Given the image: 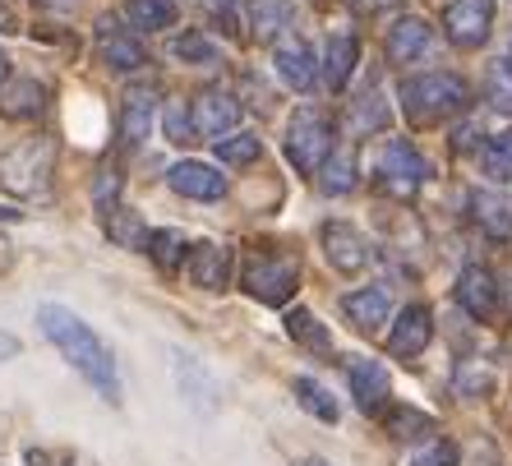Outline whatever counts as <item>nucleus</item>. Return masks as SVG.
Returning a JSON list of instances; mask_svg holds the SVG:
<instances>
[{
    "mask_svg": "<svg viewBox=\"0 0 512 466\" xmlns=\"http://www.w3.org/2000/svg\"><path fill=\"white\" fill-rule=\"evenodd\" d=\"M157 120V84H130L120 97V144L139 148Z\"/></svg>",
    "mask_w": 512,
    "mask_h": 466,
    "instance_id": "obj_14",
    "label": "nucleus"
},
{
    "mask_svg": "<svg viewBox=\"0 0 512 466\" xmlns=\"http://www.w3.org/2000/svg\"><path fill=\"white\" fill-rule=\"evenodd\" d=\"M125 14H130V24L143 28V33H167L180 19L176 0H125Z\"/></svg>",
    "mask_w": 512,
    "mask_h": 466,
    "instance_id": "obj_27",
    "label": "nucleus"
},
{
    "mask_svg": "<svg viewBox=\"0 0 512 466\" xmlns=\"http://www.w3.org/2000/svg\"><path fill=\"white\" fill-rule=\"evenodd\" d=\"M245 24L259 42H277L291 28V5L286 0H245Z\"/></svg>",
    "mask_w": 512,
    "mask_h": 466,
    "instance_id": "obj_24",
    "label": "nucleus"
},
{
    "mask_svg": "<svg viewBox=\"0 0 512 466\" xmlns=\"http://www.w3.org/2000/svg\"><path fill=\"white\" fill-rule=\"evenodd\" d=\"M240 287L259 305H286L300 287V254L282 245H254L240 263Z\"/></svg>",
    "mask_w": 512,
    "mask_h": 466,
    "instance_id": "obj_3",
    "label": "nucleus"
},
{
    "mask_svg": "<svg viewBox=\"0 0 512 466\" xmlns=\"http://www.w3.org/2000/svg\"><path fill=\"white\" fill-rule=\"evenodd\" d=\"M217 157H222L227 167H250V162L263 157L259 134H231V139H217Z\"/></svg>",
    "mask_w": 512,
    "mask_h": 466,
    "instance_id": "obj_35",
    "label": "nucleus"
},
{
    "mask_svg": "<svg viewBox=\"0 0 512 466\" xmlns=\"http://www.w3.org/2000/svg\"><path fill=\"white\" fill-rule=\"evenodd\" d=\"M97 56H102V65H107V70H116V74H134L139 65H148V51H143L139 37L111 28V19H102V24H97Z\"/></svg>",
    "mask_w": 512,
    "mask_h": 466,
    "instance_id": "obj_18",
    "label": "nucleus"
},
{
    "mask_svg": "<svg viewBox=\"0 0 512 466\" xmlns=\"http://www.w3.org/2000/svg\"><path fill=\"white\" fill-rule=\"evenodd\" d=\"M162 134H167L171 144H190L194 139V116L185 97H171L167 107H162Z\"/></svg>",
    "mask_w": 512,
    "mask_h": 466,
    "instance_id": "obj_36",
    "label": "nucleus"
},
{
    "mask_svg": "<svg viewBox=\"0 0 512 466\" xmlns=\"http://www.w3.org/2000/svg\"><path fill=\"white\" fill-rule=\"evenodd\" d=\"M356 60H360V42L351 33H333L328 37V51H323V84L342 93L356 74Z\"/></svg>",
    "mask_w": 512,
    "mask_h": 466,
    "instance_id": "obj_21",
    "label": "nucleus"
},
{
    "mask_svg": "<svg viewBox=\"0 0 512 466\" xmlns=\"http://www.w3.org/2000/svg\"><path fill=\"white\" fill-rule=\"evenodd\" d=\"M383 430L393 434V439H425L434 430V420L416 407H388L383 411Z\"/></svg>",
    "mask_w": 512,
    "mask_h": 466,
    "instance_id": "obj_29",
    "label": "nucleus"
},
{
    "mask_svg": "<svg viewBox=\"0 0 512 466\" xmlns=\"http://www.w3.org/2000/svg\"><path fill=\"white\" fill-rule=\"evenodd\" d=\"M466 107H471V84L462 74L429 70V74H411L402 84V116L411 130H434L443 120L462 116Z\"/></svg>",
    "mask_w": 512,
    "mask_h": 466,
    "instance_id": "obj_2",
    "label": "nucleus"
},
{
    "mask_svg": "<svg viewBox=\"0 0 512 466\" xmlns=\"http://www.w3.org/2000/svg\"><path fill=\"white\" fill-rule=\"evenodd\" d=\"M388 125V107H383L379 93H365L356 97V107H351V134H379Z\"/></svg>",
    "mask_w": 512,
    "mask_h": 466,
    "instance_id": "obj_34",
    "label": "nucleus"
},
{
    "mask_svg": "<svg viewBox=\"0 0 512 466\" xmlns=\"http://www.w3.org/2000/svg\"><path fill=\"white\" fill-rule=\"evenodd\" d=\"M286 333L296 337L305 351H314V356H323V360H333V333H328V328H323L310 310H286Z\"/></svg>",
    "mask_w": 512,
    "mask_h": 466,
    "instance_id": "obj_25",
    "label": "nucleus"
},
{
    "mask_svg": "<svg viewBox=\"0 0 512 466\" xmlns=\"http://www.w3.org/2000/svg\"><path fill=\"white\" fill-rule=\"evenodd\" d=\"M429 180V162L416 153V144H406V139H388L374 157V185L383 194H393V199H411Z\"/></svg>",
    "mask_w": 512,
    "mask_h": 466,
    "instance_id": "obj_6",
    "label": "nucleus"
},
{
    "mask_svg": "<svg viewBox=\"0 0 512 466\" xmlns=\"http://www.w3.org/2000/svg\"><path fill=\"white\" fill-rule=\"evenodd\" d=\"M346 379H351V397H356V407L365 416H379L388 407V393H393V383H388V370H383L379 360L360 356L346 365Z\"/></svg>",
    "mask_w": 512,
    "mask_h": 466,
    "instance_id": "obj_16",
    "label": "nucleus"
},
{
    "mask_svg": "<svg viewBox=\"0 0 512 466\" xmlns=\"http://www.w3.org/2000/svg\"><path fill=\"white\" fill-rule=\"evenodd\" d=\"M190 116H194V139H227L240 125V102L227 88H203V93H194Z\"/></svg>",
    "mask_w": 512,
    "mask_h": 466,
    "instance_id": "obj_9",
    "label": "nucleus"
},
{
    "mask_svg": "<svg viewBox=\"0 0 512 466\" xmlns=\"http://www.w3.org/2000/svg\"><path fill=\"white\" fill-rule=\"evenodd\" d=\"M14 356H19V337L0 328V365H5V360H14Z\"/></svg>",
    "mask_w": 512,
    "mask_h": 466,
    "instance_id": "obj_41",
    "label": "nucleus"
},
{
    "mask_svg": "<svg viewBox=\"0 0 512 466\" xmlns=\"http://www.w3.org/2000/svg\"><path fill=\"white\" fill-rule=\"evenodd\" d=\"M120 180H125V176H120V167H116V162H107V167H102V171H97V176H93V204L102 208V213H107V208H116Z\"/></svg>",
    "mask_w": 512,
    "mask_h": 466,
    "instance_id": "obj_39",
    "label": "nucleus"
},
{
    "mask_svg": "<svg viewBox=\"0 0 512 466\" xmlns=\"http://www.w3.org/2000/svg\"><path fill=\"white\" fill-rule=\"evenodd\" d=\"M429 337H434V314H429V305H406V310L397 314L393 333H388V351L402 360H416V356H425Z\"/></svg>",
    "mask_w": 512,
    "mask_h": 466,
    "instance_id": "obj_17",
    "label": "nucleus"
},
{
    "mask_svg": "<svg viewBox=\"0 0 512 466\" xmlns=\"http://www.w3.org/2000/svg\"><path fill=\"white\" fill-rule=\"evenodd\" d=\"M342 314L360 333H379L383 319L393 314V296H388V287H360L351 296H342Z\"/></svg>",
    "mask_w": 512,
    "mask_h": 466,
    "instance_id": "obj_20",
    "label": "nucleus"
},
{
    "mask_svg": "<svg viewBox=\"0 0 512 466\" xmlns=\"http://www.w3.org/2000/svg\"><path fill=\"white\" fill-rule=\"evenodd\" d=\"M476 162H480V171H485L489 180H499V185H512V130L489 134L485 144H480Z\"/></svg>",
    "mask_w": 512,
    "mask_h": 466,
    "instance_id": "obj_26",
    "label": "nucleus"
},
{
    "mask_svg": "<svg viewBox=\"0 0 512 466\" xmlns=\"http://www.w3.org/2000/svg\"><path fill=\"white\" fill-rule=\"evenodd\" d=\"M171 190L185 194V199H222L227 194V176L217 167H208V162H176V167L167 171Z\"/></svg>",
    "mask_w": 512,
    "mask_h": 466,
    "instance_id": "obj_19",
    "label": "nucleus"
},
{
    "mask_svg": "<svg viewBox=\"0 0 512 466\" xmlns=\"http://www.w3.org/2000/svg\"><path fill=\"white\" fill-rule=\"evenodd\" d=\"M291 393H296L300 407L310 411V416H319L323 425H333V420H337V402H333V393H328L323 383H314V379H296V383H291Z\"/></svg>",
    "mask_w": 512,
    "mask_h": 466,
    "instance_id": "obj_31",
    "label": "nucleus"
},
{
    "mask_svg": "<svg viewBox=\"0 0 512 466\" xmlns=\"http://www.w3.org/2000/svg\"><path fill=\"white\" fill-rule=\"evenodd\" d=\"M429 47H434V28L420 19V14H402L388 37H383V56L393 60V65H411V60H425Z\"/></svg>",
    "mask_w": 512,
    "mask_h": 466,
    "instance_id": "obj_15",
    "label": "nucleus"
},
{
    "mask_svg": "<svg viewBox=\"0 0 512 466\" xmlns=\"http://www.w3.org/2000/svg\"><path fill=\"white\" fill-rule=\"evenodd\" d=\"M231 268H236L231 245H217V240H194L190 254H185V273H190V282L203 291H227Z\"/></svg>",
    "mask_w": 512,
    "mask_h": 466,
    "instance_id": "obj_12",
    "label": "nucleus"
},
{
    "mask_svg": "<svg viewBox=\"0 0 512 466\" xmlns=\"http://www.w3.org/2000/svg\"><path fill=\"white\" fill-rule=\"evenodd\" d=\"M485 93H489V107H494V111H508V116H512V51L489 65Z\"/></svg>",
    "mask_w": 512,
    "mask_h": 466,
    "instance_id": "obj_33",
    "label": "nucleus"
},
{
    "mask_svg": "<svg viewBox=\"0 0 512 466\" xmlns=\"http://www.w3.org/2000/svg\"><path fill=\"white\" fill-rule=\"evenodd\" d=\"M107 236H111V245H125V250H143V245H148V227H143V217L134 213V208H125V204L107 208Z\"/></svg>",
    "mask_w": 512,
    "mask_h": 466,
    "instance_id": "obj_28",
    "label": "nucleus"
},
{
    "mask_svg": "<svg viewBox=\"0 0 512 466\" xmlns=\"http://www.w3.org/2000/svg\"><path fill=\"white\" fill-rule=\"evenodd\" d=\"M185 245H190V240L180 236V231L162 227V231H148V245H143V250L157 259V268H167V273H171V268H180V263H185V254H190Z\"/></svg>",
    "mask_w": 512,
    "mask_h": 466,
    "instance_id": "obj_30",
    "label": "nucleus"
},
{
    "mask_svg": "<svg viewBox=\"0 0 512 466\" xmlns=\"http://www.w3.org/2000/svg\"><path fill=\"white\" fill-rule=\"evenodd\" d=\"M37 328L47 333V342L65 360H70L74 370L93 383V393L102 397V402H111V407H116V402H120L116 356H111V347L93 333V323L79 319L70 305H56V300H47V305H37Z\"/></svg>",
    "mask_w": 512,
    "mask_h": 466,
    "instance_id": "obj_1",
    "label": "nucleus"
},
{
    "mask_svg": "<svg viewBox=\"0 0 512 466\" xmlns=\"http://www.w3.org/2000/svg\"><path fill=\"white\" fill-rule=\"evenodd\" d=\"M42 107H47V84H37V79H5V88H0V116L28 120Z\"/></svg>",
    "mask_w": 512,
    "mask_h": 466,
    "instance_id": "obj_22",
    "label": "nucleus"
},
{
    "mask_svg": "<svg viewBox=\"0 0 512 466\" xmlns=\"http://www.w3.org/2000/svg\"><path fill=\"white\" fill-rule=\"evenodd\" d=\"M333 148H337V125L328 111L300 107L286 120V157H291V167L300 176H319V167L333 157Z\"/></svg>",
    "mask_w": 512,
    "mask_h": 466,
    "instance_id": "obj_4",
    "label": "nucleus"
},
{
    "mask_svg": "<svg viewBox=\"0 0 512 466\" xmlns=\"http://www.w3.org/2000/svg\"><path fill=\"white\" fill-rule=\"evenodd\" d=\"M171 374H176L180 397H185L199 416H213L217 402H222V388H217L213 374L203 370V360L199 356H185V351H171Z\"/></svg>",
    "mask_w": 512,
    "mask_h": 466,
    "instance_id": "obj_10",
    "label": "nucleus"
},
{
    "mask_svg": "<svg viewBox=\"0 0 512 466\" xmlns=\"http://www.w3.org/2000/svg\"><path fill=\"white\" fill-rule=\"evenodd\" d=\"M319 240H323V254H328V263H333L337 273H346V277L365 273V263H370V240L360 236L351 222H323Z\"/></svg>",
    "mask_w": 512,
    "mask_h": 466,
    "instance_id": "obj_11",
    "label": "nucleus"
},
{
    "mask_svg": "<svg viewBox=\"0 0 512 466\" xmlns=\"http://www.w3.org/2000/svg\"><path fill=\"white\" fill-rule=\"evenodd\" d=\"M402 0H351V10L356 14H383V10H397Z\"/></svg>",
    "mask_w": 512,
    "mask_h": 466,
    "instance_id": "obj_40",
    "label": "nucleus"
},
{
    "mask_svg": "<svg viewBox=\"0 0 512 466\" xmlns=\"http://www.w3.org/2000/svg\"><path fill=\"white\" fill-rule=\"evenodd\" d=\"M356 157L351 153H337L333 148V157H328V162H323L319 167V185L328 194H346V190H356Z\"/></svg>",
    "mask_w": 512,
    "mask_h": 466,
    "instance_id": "obj_32",
    "label": "nucleus"
},
{
    "mask_svg": "<svg viewBox=\"0 0 512 466\" xmlns=\"http://www.w3.org/2000/svg\"><path fill=\"white\" fill-rule=\"evenodd\" d=\"M300 466H328V462H319V457H310V462H300Z\"/></svg>",
    "mask_w": 512,
    "mask_h": 466,
    "instance_id": "obj_45",
    "label": "nucleus"
},
{
    "mask_svg": "<svg viewBox=\"0 0 512 466\" xmlns=\"http://www.w3.org/2000/svg\"><path fill=\"white\" fill-rule=\"evenodd\" d=\"M457 305H462L471 319L494 323L503 314V287H499V277L489 273L485 263H466L462 277H457Z\"/></svg>",
    "mask_w": 512,
    "mask_h": 466,
    "instance_id": "obj_8",
    "label": "nucleus"
},
{
    "mask_svg": "<svg viewBox=\"0 0 512 466\" xmlns=\"http://www.w3.org/2000/svg\"><path fill=\"white\" fill-rule=\"evenodd\" d=\"M171 51H176L180 60H190V65H213V60H217L213 37H203L199 28H190V33H180V37H176V47H171Z\"/></svg>",
    "mask_w": 512,
    "mask_h": 466,
    "instance_id": "obj_37",
    "label": "nucleus"
},
{
    "mask_svg": "<svg viewBox=\"0 0 512 466\" xmlns=\"http://www.w3.org/2000/svg\"><path fill=\"white\" fill-rule=\"evenodd\" d=\"M51 171H56V139L51 134H33V139L0 153V185L10 194H24V199L47 190Z\"/></svg>",
    "mask_w": 512,
    "mask_h": 466,
    "instance_id": "obj_5",
    "label": "nucleus"
},
{
    "mask_svg": "<svg viewBox=\"0 0 512 466\" xmlns=\"http://www.w3.org/2000/svg\"><path fill=\"white\" fill-rule=\"evenodd\" d=\"M273 65H277V74H282V84H286V88H296V93H310L314 79H319V60H314L310 42H305V37H296L291 28H286L282 37H277Z\"/></svg>",
    "mask_w": 512,
    "mask_h": 466,
    "instance_id": "obj_13",
    "label": "nucleus"
},
{
    "mask_svg": "<svg viewBox=\"0 0 512 466\" xmlns=\"http://www.w3.org/2000/svg\"><path fill=\"white\" fill-rule=\"evenodd\" d=\"M466 204H471V222H476L489 240H512V208L503 204V199H494V194H485V190H471Z\"/></svg>",
    "mask_w": 512,
    "mask_h": 466,
    "instance_id": "obj_23",
    "label": "nucleus"
},
{
    "mask_svg": "<svg viewBox=\"0 0 512 466\" xmlns=\"http://www.w3.org/2000/svg\"><path fill=\"white\" fill-rule=\"evenodd\" d=\"M28 466H51V462H47V453H37L33 448V453H28Z\"/></svg>",
    "mask_w": 512,
    "mask_h": 466,
    "instance_id": "obj_44",
    "label": "nucleus"
},
{
    "mask_svg": "<svg viewBox=\"0 0 512 466\" xmlns=\"http://www.w3.org/2000/svg\"><path fill=\"white\" fill-rule=\"evenodd\" d=\"M37 5H42V10H70L74 0H37Z\"/></svg>",
    "mask_w": 512,
    "mask_h": 466,
    "instance_id": "obj_42",
    "label": "nucleus"
},
{
    "mask_svg": "<svg viewBox=\"0 0 512 466\" xmlns=\"http://www.w3.org/2000/svg\"><path fill=\"white\" fill-rule=\"evenodd\" d=\"M5 79H10V56L0 51V88H5Z\"/></svg>",
    "mask_w": 512,
    "mask_h": 466,
    "instance_id": "obj_43",
    "label": "nucleus"
},
{
    "mask_svg": "<svg viewBox=\"0 0 512 466\" xmlns=\"http://www.w3.org/2000/svg\"><path fill=\"white\" fill-rule=\"evenodd\" d=\"M411 466H462V453H457L453 439H429L425 448L411 457Z\"/></svg>",
    "mask_w": 512,
    "mask_h": 466,
    "instance_id": "obj_38",
    "label": "nucleus"
},
{
    "mask_svg": "<svg viewBox=\"0 0 512 466\" xmlns=\"http://www.w3.org/2000/svg\"><path fill=\"white\" fill-rule=\"evenodd\" d=\"M443 33L462 51H476L494 33V0H453L443 10Z\"/></svg>",
    "mask_w": 512,
    "mask_h": 466,
    "instance_id": "obj_7",
    "label": "nucleus"
}]
</instances>
